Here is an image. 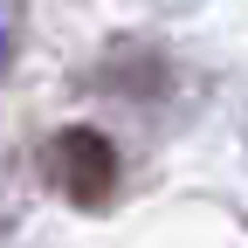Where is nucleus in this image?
I'll list each match as a JSON object with an SVG mask.
<instances>
[{"label": "nucleus", "mask_w": 248, "mask_h": 248, "mask_svg": "<svg viewBox=\"0 0 248 248\" xmlns=\"http://www.w3.org/2000/svg\"><path fill=\"white\" fill-rule=\"evenodd\" d=\"M48 172H55V186L76 207H97V200H110V186H117V152H110L104 131L69 124V131H55V145H48Z\"/></svg>", "instance_id": "obj_1"}]
</instances>
